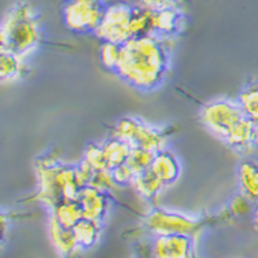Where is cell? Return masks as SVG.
Returning a JSON list of instances; mask_svg holds the SVG:
<instances>
[{
    "instance_id": "8fae6325",
    "label": "cell",
    "mask_w": 258,
    "mask_h": 258,
    "mask_svg": "<svg viewBox=\"0 0 258 258\" xmlns=\"http://www.w3.org/2000/svg\"><path fill=\"white\" fill-rule=\"evenodd\" d=\"M151 170L154 172V174L158 177L162 183L166 184H173L176 180L179 179L180 176V164L177 158L174 157L172 153L169 151H159L157 153L151 165Z\"/></svg>"
},
{
    "instance_id": "7c38bea8",
    "label": "cell",
    "mask_w": 258,
    "mask_h": 258,
    "mask_svg": "<svg viewBox=\"0 0 258 258\" xmlns=\"http://www.w3.org/2000/svg\"><path fill=\"white\" fill-rule=\"evenodd\" d=\"M184 17L179 9L154 10V33L162 37L176 35L183 29Z\"/></svg>"
},
{
    "instance_id": "44dd1931",
    "label": "cell",
    "mask_w": 258,
    "mask_h": 258,
    "mask_svg": "<svg viewBox=\"0 0 258 258\" xmlns=\"http://www.w3.org/2000/svg\"><path fill=\"white\" fill-rule=\"evenodd\" d=\"M239 104L246 117L258 125V83L246 87L239 96Z\"/></svg>"
},
{
    "instance_id": "603a6c76",
    "label": "cell",
    "mask_w": 258,
    "mask_h": 258,
    "mask_svg": "<svg viewBox=\"0 0 258 258\" xmlns=\"http://www.w3.org/2000/svg\"><path fill=\"white\" fill-rule=\"evenodd\" d=\"M121 50L122 44L111 43V41H104L103 45L100 47V60L104 68L110 70H115L118 66L119 58H121Z\"/></svg>"
},
{
    "instance_id": "cb8c5ba5",
    "label": "cell",
    "mask_w": 258,
    "mask_h": 258,
    "mask_svg": "<svg viewBox=\"0 0 258 258\" xmlns=\"http://www.w3.org/2000/svg\"><path fill=\"white\" fill-rule=\"evenodd\" d=\"M91 187L102 189V191H110V189L118 188L119 184L113 177L111 169H103V170H96L92 176L90 183Z\"/></svg>"
},
{
    "instance_id": "5bb4252c",
    "label": "cell",
    "mask_w": 258,
    "mask_h": 258,
    "mask_svg": "<svg viewBox=\"0 0 258 258\" xmlns=\"http://www.w3.org/2000/svg\"><path fill=\"white\" fill-rule=\"evenodd\" d=\"M238 181L240 192L250 202H258V164L244 161L239 166Z\"/></svg>"
},
{
    "instance_id": "ffe728a7",
    "label": "cell",
    "mask_w": 258,
    "mask_h": 258,
    "mask_svg": "<svg viewBox=\"0 0 258 258\" xmlns=\"http://www.w3.org/2000/svg\"><path fill=\"white\" fill-rule=\"evenodd\" d=\"M22 72H24V63L21 56L6 51L0 52V77L3 83L18 79Z\"/></svg>"
},
{
    "instance_id": "83f0119b",
    "label": "cell",
    "mask_w": 258,
    "mask_h": 258,
    "mask_svg": "<svg viewBox=\"0 0 258 258\" xmlns=\"http://www.w3.org/2000/svg\"><path fill=\"white\" fill-rule=\"evenodd\" d=\"M253 221H254V225H255V227H257V229H258V206L255 209H254Z\"/></svg>"
},
{
    "instance_id": "ac0fdd59",
    "label": "cell",
    "mask_w": 258,
    "mask_h": 258,
    "mask_svg": "<svg viewBox=\"0 0 258 258\" xmlns=\"http://www.w3.org/2000/svg\"><path fill=\"white\" fill-rule=\"evenodd\" d=\"M132 37L154 33V10L147 7H134V14L131 20Z\"/></svg>"
},
{
    "instance_id": "277c9868",
    "label": "cell",
    "mask_w": 258,
    "mask_h": 258,
    "mask_svg": "<svg viewBox=\"0 0 258 258\" xmlns=\"http://www.w3.org/2000/svg\"><path fill=\"white\" fill-rule=\"evenodd\" d=\"M40 192L37 199L54 209L63 201H77L81 185L76 177V166H64L55 159L44 158L37 162Z\"/></svg>"
},
{
    "instance_id": "6da1fadb",
    "label": "cell",
    "mask_w": 258,
    "mask_h": 258,
    "mask_svg": "<svg viewBox=\"0 0 258 258\" xmlns=\"http://www.w3.org/2000/svg\"><path fill=\"white\" fill-rule=\"evenodd\" d=\"M165 37L150 33L136 36L122 44L115 72L129 84L151 90L165 79L169 63V48Z\"/></svg>"
},
{
    "instance_id": "e0dca14e",
    "label": "cell",
    "mask_w": 258,
    "mask_h": 258,
    "mask_svg": "<svg viewBox=\"0 0 258 258\" xmlns=\"http://www.w3.org/2000/svg\"><path fill=\"white\" fill-rule=\"evenodd\" d=\"M52 217L68 228H73L84 217L79 201H63L52 209Z\"/></svg>"
},
{
    "instance_id": "4fadbf2b",
    "label": "cell",
    "mask_w": 258,
    "mask_h": 258,
    "mask_svg": "<svg viewBox=\"0 0 258 258\" xmlns=\"http://www.w3.org/2000/svg\"><path fill=\"white\" fill-rule=\"evenodd\" d=\"M50 238L54 244L55 250L60 255H69L79 247L77 240L75 238L73 228H68L59 224L51 216L50 220Z\"/></svg>"
},
{
    "instance_id": "d6986e66",
    "label": "cell",
    "mask_w": 258,
    "mask_h": 258,
    "mask_svg": "<svg viewBox=\"0 0 258 258\" xmlns=\"http://www.w3.org/2000/svg\"><path fill=\"white\" fill-rule=\"evenodd\" d=\"M102 147H103L104 154L107 158L109 169H114L119 165L125 164L131 154V150H132V147L125 140L119 139V138L110 139Z\"/></svg>"
},
{
    "instance_id": "ba28073f",
    "label": "cell",
    "mask_w": 258,
    "mask_h": 258,
    "mask_svg": "<svg viewBox=\"0 0 258 258\" xmlns=\"http://www.w3.org/2000/svg\"><path fill=\"white\" fill-rule=\"evenodd\" d=\"M146 225L150 232L158 235L166 233H194L198 229V223L195 220L185 217L183 214L170 213L166 210H153L146 219Z\"/></svg>"
},
{
    "instance_id": "7402d4cb",
    "label": "cell",
    "mask_w": 258,
    "mask_h": 258,
    "mask_svg": "<svg viewBox=\"0 0 258 258\" xmlns=\"http://www.w3.org/2000/svg\"><path fill=\"white\" fill-rule=\"evenodd\" d=\"M155 154H157V153H153V151H149V150L139 149V147H132L131 154H129L128 159H126L125 164L132 169V172H134L135 176H136V174L142 173L143 170H147V169L151 168Z\"/></svg>"
},
{
    "instance_id": "30bf717a",
    "label": "cell",
    "mask_w": 258,
    "mask_h": 258,
    "mask_svg": "<svg viewBox=\"0 0 258 258\" xmlns=\"http://www.w3.org/2000/svg\"><path fill=\"white\" fill-rule=\"evenodd\" d=\"M79 204L81 205L85 219L102 221L110 208V198L106 191L87 185L79 194Z\"/></svg>"
},
{
    "instance_id": "484cf974",
    "label": "cell",
    "mask_w": 258,
    "mask_h": 258,
    "mask_svg": "<svg viewBox=\"0 0 258 258\" xmlns=\"http://www.w3.org/2000/svg\"><path fill=\"white\" fill-rule=\"evenodd\" d=\"M140 3L151 10H162V9H179L184 0H140Z\"/></svg>"
},
{
    "instance_id": "7a4b0ae2",
    "label": "cell",
    "mask_w": 258,
    "mask_h": 258,
    "mask_svg": "<svg viewBox=\"0 0 258 258\" xmlns=\"http://www.w3.org/2000/svg\"><path fill=\"white\" fill-rule=\"evenodd\" d=\"M202 121L220 140L243 154H250L258 146V125L246 117L240 104L216 100L202 110Z\"/></svg>"
},
{
    "instance_id": "8992f818",
    "label": "cell",
    "mask_w": 258,
    "mask_h": 258,
    "mask_svg": "<svg viewBox=\"0 0 258 258\" xmlns=\"http://www.w3.org/2000/svg\"><path fill=\"white\" fill-rule=\"evenodd\" d=\"M132 14H134V7L125 3H115L106 7L100 24L95 29V35L104 41L125 44L129 39H132V32H131Z\"/></svg>"
},
{
    "instance_id": "2e32d148",
    "label": "cell",
    "mask_w": 258,
    "mask_h": 258,
    "mask_svg": "<svg viewBox=\"0 0 258 258\" xmlns=\"http://www.w3.org/2000/svg\"><path fill=\"white\" fill-rule=\"evenodd\" d=\"M73 232H75V238L77 240L79 247H92L99 239L100 221H95V220L83 217L73 227Z\"/></svg>"
},
{
    "instance_id": "5b68a950",
    "label": "cell",
    "mask_w": 258,
    "mask_h": 258,
    "mask_svg": "<svg viewBox=\"0 0 258 258\" xmlns=\"http://www.w3.org/2000/svg\"><path fill=\"white\" fill-rule=\"evenodd\" d=\"M114 136L125 140L131 147H139L153 153L162 151L166 143V134L164 131L150 126L132 117L119 121L114 129Z\"/></svg>"
},
{
    "instance_id": "9c48e42d",
    "label": "cell",
    "mask_w": 258,
    "mask_h": 258,
    "mask_svg": "<svg viewBox=\"0 0 258 258\" xmlns=\"http://www.w3.org/2000/svg\"><path fill=\"white\" fill-rule=\"evenodd\" d=\"M194 238L189 233H166L155 236L153 253L159 258H185L194 255Z\"/></svg>"
},
{
    "instance_id": "3957f363",
    "label": "cell",
    "mask_w": 258,
    "mask_h": 258,
    "mask_svg": "<svg viewBox=\"0 0 258 258\" xmlns=\"http://www.w3.org/2000/svg\"><path fill=\"white\" fill-rule=\"evenodd\" d=\"M40 41V26L32 6L20 2L7 11L0 35V48L24 58Z\"/></svg>"
},
{
    "instance_id": "9a60e30c",
    "label": "cell",
    "mask_w": 258,
    "mask_h": 258,
    "mask_svg": "<svg viewBox=\"0 0 258 258\" xmlns=\"http://www.w3.org/2000/svg\"><path fill=\"white\" fill-rule=\"evenodd\" d=\"M134 188L146 199H154L162 191L165 184L154 174L151 169L143 170L142 173L136 174L132 180Z\"/></svg>"
},
{
    "instance_id": "52a82bcc",
    "label": "cell",
    "mask_w": 258,
    "mask_h": 258,
    "mask_svg": "<svg viewBox=\"0 0 258 258\" xmlns=\"http://www.w3.org/2000/svg\"><path fill=\"white\" fill-rule=\"evenodd\" d=\"M104 10L102 0H68L63 7L64 24L75 32H95Z\"/></svg>"
},
{
    "instance_id": "d4e9b609",
    "label": "cell",
    "mask_w": 258,
    "mask_h": 258,
    "mask_svg": "<svg viewBox=\"0 0 258 258\" xmlns=\"http://www.w3.org/2000/svg\"><path fill=\"white\" fill-rule=\"evenodd\" d=\"M84 161H87L95 170L109 169V164H107V158H106V154H104L103 147H99V146H94V144L90 146L87 153H85Z\"/></svg>"
},
{
    "instance_id": "4316f807",
    "label": "cell",
    "mask_w": 258,
    "mask_h": 258,
    "mask_svg": "<svg viewBox=\"0 0 258 258\" xmlns=\"http://www.w3.org/2000/svg\"><path fill=\"white\" fill-rule=\"evenodd\" d=\"M113 172V177L118 184H129L132 183V180L135 177V173L132 172V169L129 168L126 164H122L117 166V168L111 169Z\"/></svg>"
}]
</instances>
